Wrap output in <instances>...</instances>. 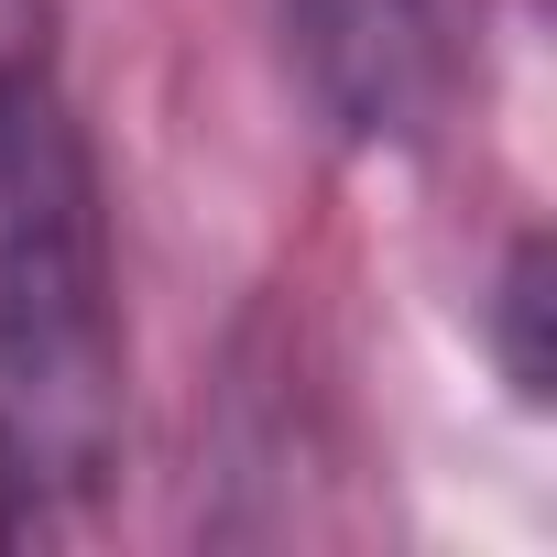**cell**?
Returning <instances> with one entry per match:
<instances>
[{"label": "cell", "instance_id": "6da1fadb", "mask_svg": "<svg viewBox=\"0 0 557 557\" xmlns=\"http://www.w3.org/2000/svg\"><path fill=\"white\" fill-rule=\"evenodd\" d=\"M110 186L66 88L55 0H0V481L23 513L88 503L121 437Z\"/></svg>", "mask_w": 557, "mask_h": 557}, {"label": "cell", "instance_id": "7a4b0ae2", "mask_svg": "<svg viewBox=\"0 0 557 557\" xmlns=\"http://www.w3.org/2000/svg\"><path fill=\"white\" fill-rule=\"evenodd\" d=\"M285 55L350 143H416L437 110V0H273Z\"/></svg>", "mask_w": 557, "mask_h": 557}]
</instances>
